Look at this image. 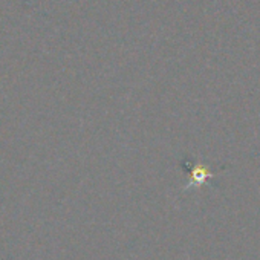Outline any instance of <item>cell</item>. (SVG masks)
<instances>
[{
	"label": "cell",
	"mask_w": 260,
	"mask_h": 260,
	"mask_svg": "<svg viewBox=\"0 0 260 260\" xmlns=\"http://www.w3.org/2000/svg\"><path fill=\"white\" fill-rule=\"evenodd\" d=\"M191 175H193V181H191V184H202V182L205 181V178L211 176V173H208L207 170H204V169H201V167H198V166H194V167H193Z\"/></svg>",
	"instance_id": "cell-1"
}]
</instances>
